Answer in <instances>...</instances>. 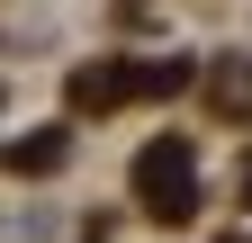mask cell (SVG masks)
Instances as JSON below:
<instances>
[{"label":"cell","mask_w":252,"mask_h":243,"mask_svg":"<svg viewBox=\"0 0 252 243\" xmlns=\"http://www.w3.org/2000/svg\"><path fill=\"white\" fill-rule=\"evenodd\" d=\"M135 198L162 225H180L189 207H198V153H189V135H153L144 153H135Z\"/></svg>","instance_id":"cell-1"},{"label":"cell","mask_w":252,"mask_h":243,"mask_svg":"<svg viewBox=\"0 0 252 243\" xmlns=\"http://www.w3.org/2000/svg\"><path fill=\"white\" fill-rule=\"evenodd\" d=\"M63 153H72V144H63V126H36L27 144H9V171H27V180H36V171H54Z\"/></svg>","instance_id":"cell-2"},{"label":"cell","mask_w":252,"mask_h":243,"mask_svg":"<svg viewBox=\"0 0 252 243\" xmlns=\"http://www.w3.org/2000/svg\"><path fill=\"white\" fill-rule=\"evenodd\" d=\"M243 198H252V153H243Z\"/></svg>","instance_id":"cell-3"},{"label":"cell","mask_w":252,"mask_h":243,"mask_svg":"<svg viewBox=\"0 0 252 243\" xmlns=\"http://www.w3.org/2000/svg\"><path fill=\"white\" fill-rule=\"evenodd\" d=\"M225 243H243V234H225Z\"/></svg>","instance_id":"cell-4"}]
</instances>
